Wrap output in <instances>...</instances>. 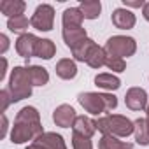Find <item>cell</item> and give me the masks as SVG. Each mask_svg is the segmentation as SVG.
<instances>
[{
    "label": "cell",
    "instance_id": "cell-28",
    "mask_svg": "<svg viewBox=\"0 0 149 149\" xmlns=\"http://www.w3.org/2000/svg\"><path fill=\"white\" fill-rule=\"evenodd\" d=\"M11 104H13V97H11L9 90H2V91H0V112L4 114Z\"/></svg>",
    "mask_w": 149,
    "mask_h": 149
},
{
    "label": "cell",
    "instance_id": "cell-9",
    "mask_svg": "<svg viewBox=\"0 0 149 149\" xmlns=\"http://www.w3.org/2000/svg\"><path fill=\"white\" fill-rule=\"evenodd\" d=\"M76 119H77L76 111H74L72 105H67V104L58 105V107L54 109V112H53V121L56 123V126H61V128H70V126H74Z\"/></svg>",
    "mask_w": 149,
    "mask_h": 149
},
{
    "label": "cell",
    "instance_id": "cell-19",
    "mask_svg": "<svg viewBox=\"0 0 149 149\" xmlns=\"http://www.w3.org/2000/svg\"><path fill=\"white\" fill-rule=\"evenodd\" d=\"M28 70V76H30V81L33 86H44L47 84L49 81V74L44 67H39V65H28L26 67Z\"/></svg>",
    "mask_w": 149,
    "mask_h": 149
},
{
    "label": "cell",
    "instance_id": "cell-21",
    "mask_svg": "<svg viewBox=\"0 0 149 149\" xmlns=\"http://www.w3.org/2000/svg\"><path fill=\"white\" fill-rule=\"evenodd\" d=\"M79 11L83 13V18L84 19H97L100 16V11H102V4L98 0H83L81 6H79Z\"/></svg>",
    "mask_w": 149,
    "mask_h": 149
},
{
    "label": "cell",
    "instance_id": "cell-29",
    "mask_svg": "<svg viewBox=\"0 0 149 149\" xmlns=\"http://www.w3.org/2000/svg\"><path fill=\"white\" fill-rule=\"evenodd\" d=\"M123 4L126 7H144L146 2H142V0H123Z\"/></svg>",
    "mask_w": 149,
    "mask_h": 149
},
{
    "label": "cell",
    "instance_id": "cell-3",
    "mask_svg": "<svg viewBox=\"0 0 149 149\" xmlns=\"http://www.w3.org/2000/svg\"><path fill=\"white\" fill-rule=\"evenodd\" d=\"M97 130L102 132L104 135H112V137H128L133 133V121H130L126 116L121 114H107L102 116L95 121Z\"/></svg>",
    "mask_w": 149,
    "mask_h": 149
},
{
    "label": "cell",
    "instance_id": "cell-26",
    "mask_svg": "<svg viewBox=\"0 0 149 149\" xmlns=\"http://www.w3.org/2000/svg\"><path fill=\"white\" fill-rule=\"evenodd\" d=\"M105 67H107L109 70H112V72H125V68H126V61H125L123 58H118V56H111V54H107V58H105Z\"/></svg>",
    "mask_w": 149,
    "mask_h": 149
},
{
    "label": "cell",
    "instance_id": "cell-13",
    "mask_svg": "<svg viewBox=\"0 0 149 149\" xmlns=\"http://www.w3.org/2000/svg\"><path fill=\"white\" fill-rule=\"evenodd\" d=\"M54 70H56V76L61 77V79H65V81H70V79H74V77L77 76V65H76V61H72L70 58L60 60L56 63Z\"/></svg>",
    "mask_w": 149,
    "mask_h": 149
},
{
    "label": "cell",
    "instance_id": "cell-14",
    "mask_svg": "<svg viewBox=\"0 0 149 149\" xmlns=\"http://www.w3.org/2000/svg\"><path fill=\"white\" fill-rule=\"evenodd\" d=\"M72 130H74V133H79L83 137L91 139L93 133L97 132V125H95L93 119H90L86 116H77V119H76V123H74Z\"/></svg>",
    "mask_w": 149,
    "mask_h": 149
},
{
    "label": "cell",
    "instance_id": "cell-11",
    "mask_svg": "<svg viewBox=\"0 0 149 149\" xmlns=\"http://www.w3.org/2000/svg\"><path fill=\"white\" fill-rule=\"evenodd\" d=\"M111 19H112V25L116 28H119V30H130V28L135 26V21H137L135 14L132 11H128V9H123V7L114 9Z\"/></svg>",
    "mask_w": 149,
    "mask_h": 149
},
{
    "label": "cell",
    "instance_id": "cell-32",
    "mask_svg": "<svg viewBox=\"0 0 149 149\" xmlns=\"http://www.w3.org/2000/svg\"><path fill=\"white\" fill-rule=\"evenodd\" d=\"M142 16H144L146 21H149V2L144 4V7H142Z\"/></svg>",
    "mask_w": 149,
    "mask_h": 149
},
{
    "label": "cell",
    "instance_id": "cell-5",
    "mask_svg": "<svg viewBox=\"0 0 149 149\" xmlns=\"http://www.w3.org/2000/svg\"><path fill=\"white\" fill-rule=\"evenodd\" d=\"M104 49H105L107 54L118 56V58H123V60H125V56L128 58V56L135 54V51H137V42H135L133 37L114 35V37H111V39L105 42Z\"/></svg>",
    "mask_w": 149,
    "mask_h": 149
},
{
    "label": "cell",
    "instance_id": "cell-33",
    "mask_svg": "<svg viewBox=\"0 0 149 149\" xmlns=\"http://www.w3.org/2000/svg\"><path fill=\"white\" fill-rule=\"evenodd\" d=\"M146 112H147V116H146V121H147V125H149V105H147V109H146Z\"/></svg>",
    "mask_w": 149,
    "mask_h": 149
},
{
    "label": "cell",
    "instance_id": "cell-25",
    "mask_svg": "<svg viewBox=\"0 0 149 149\" xmlns=\"http://www.w3.org/2000/svg\"><path fill=\"white\" fill-rule=\"evenodd\" d=\"M95 46V40H91V39H84L81 44H77L74 49H70L72 51V54H74V58H76L77 61H86V56H88V53H90V49Z\"/></svg>",
    "mask_w": 149,
    "mask_h": 149
},
{
    "label": "cell",
    "instance_id": "cell-17",
    "mask_svg": "<svg viewBox=\"0 0 149 149\" xmlns=\"http://www.w3.org/2000/svg\"><path fill=\"white\" fill-rule=\"evenodd\" d=\"M133 135L137 144L140 146H149V125L146 121V118H139L133 121Z\"/></svg>",
    "mask_w": 149,
    "mask_h": 149
},
{
    "label": "cell",
    "instance_id": "cell-30",
    "mask_svg": "<svg viewBox=\"0 0 149 149\" xmlns=\"http://www.w3.org/2000/svg\"><path fill=\"white\" fill-rule=\"evenodd\" d=\"M0 42H2V46H0V54H4L6 51H7V47H9V39H7V35H0Z\"/></svg>",
    "mask_w": 149,
    "mask_h": 149
},
{
    "label": "cell",
    "instance_id": "cell-1",
    "mask_svg": "<svg viewBox=\"0 0 149 149\" xmlns=\"http://www.w3.org/2000/svg\"><path fill=\"white\" fill-rule=\"evenodd\" d=\"M44 133L40 114L35 107H23L14 119V126L11 132V142L14 144H25L28 140H35Z\"/></svg>",
    "mask_w": 149,
    "mask_h": 149
},
{
    "label": "cell",
    "instance_id": "cell-4",
    "mask_svg": "<svg viewBox=\"0 0 149 149\" xmlns=\"http://www.w3.org/2000/svg\"><path fill=\"white\" fill-rule=\"evenodd\" d=\"M32 81L28 76L26 67H14L9 77V93L13 97V104L25 100L28 97H32Z\"/></svg>",
    "mask_w": 149,
    "mask_h": 149
},
{
    "label": "cell",
    "instance_id": "cell-15",
    "mask_svg": "<svg viewBox=\"0 0 149 149\" xmlns=\"http://www.w3.org/2000/svg\"><path fill=\"white\" fill-rule=\"evenodd\" d=\"M83 19L84 18H83V13L79 11V7H68L63 11V16H61L63 28H79Z\"/></svg>",
    "mask_w": 149,
    "mask_h": 149
},
{
    "label": "cell",
    "instance_id": "cell-7",
    "mask_svg": "<svg viewBox=\"0 0 149 149\" xmlns=\"http://www.w3.org/2000/svg\"><path fill=\"white\" fill-rule=\"evenodd\" d=\"M26 149H67V144L61 135L54 132H44L32 144H28Z\"/></svg>",
    "mask_w": 149,
    "mask_h": 149
},
{
    "label": "cell",
    "instance_id": "cell-18",
    "mask_svg": "<svg viewBox=\"0 0 149 149\" xmlns=\"http://www.w3.org/2000/svg\"><path fill=\"white\" fill-rule=\"evenodd\" d=\"M105 58H107L105 49H104V47H100L98 44H95V46L90 49L88 56H86V63H88L91 68H100V67H104V65H105Z\"/></svg>",
    "mask_w": 149,
    "mask_h": 149
},
{
    "label": "cell",
    "instance_id": "cell-24",
    "mask_svg": "<svg viewBox=\"0 0 149 149\" xmlns=\"http://www.w3.org/2000/svg\"><path fill=\"white\" fill-rule=\"evenodd\" d=\"M28 25H32V23L28 21V18H26L25 14L7 19V28H9L11 32H14V33H21V35L26 33L25 30H28Z\"/></svg>",
    "mask_w": 149,
    "mask_h": 149
},
{
    "label": "cell",
    "instance_id": "cell-8",
    "mask_svg": "<svg viewBox=\"0 0 149 149\" xmlns=\"http://www.w3.org/2000/svg\"><path fill=\"white\" fill-rule=\"evenodd\" d=\"M125 104L130 111H144L147 109V93L142 88H130L125 95Z\"/></svg>",
    "mask_w": 149,
    "mask_h": 149
},
{
    "label": "cell",
    "instance_id": "cell-12",
    "mask_svg": "<svg viewBox=\"0 0 149 149\" xmlns=\"http://www.w3.org/2000/svg\"><path fill=\"white\" fill-rule=\"evenodd\" d=\"M61 37H63L65 44H67L70 49H74L77 44H81L84 39H88L86 30H84L83 26H79V28H63Z\"/></svg>",
    "mask_w": 149,
    "mask_h": 149
},
{
    "label": "cell",
    "instance_id": "cell-20",
    "mask_svg": "<svg viewBox=\"0 0 149 149\" xmlns=\"http://www.w3.org/2000/svg\"><path fill=\"white\" fill-rule=\"evenodd\" d=\"M95 84H97L98 88H102V90L114 91V90H118V88L121 86V81H119V77L112 76V74L104 72V74H98V76L95 77Z\"/></svg>",
    "mask_w": 149,
    "mask_h": 149
},
{
    "label": "cell",
    "instance_id": "cell-2",
    "mask_svg": "<svg viewBox=\"0 0 149 149\" xmlns=\"http://www.w3.org/2000/svg\"><path fill=\"white\" fill-rule=\"evenodd\" d=\"M77 102L83 105V109L86 112H90L93 116H98L107 111H114L118 107V98L111 93H93V91L79 93Z\"/></svg>",
    "mask_w": 149,
    "mask_h": 149
},
{
    "label": "cell",
    "instance_id": "cell-6",
    "mask_svg": "<svg viewBox=\"0 0 149 149\" xmlns=\"http://www.w3.org/2000/svg\"><path fill=\"white\" fill-rule=\"evenodd\" d=\"M32 26L39 32H49L54 25V9L49 4H42L35 9L32 19H30Z\"/></svg>",
    "mask_w": 149,
    "mask_h": 149
},
{
    "label": "cell",
    "instance_id": "cell-27",
    "mask_svg": "<svg viewBox=\"0 0 149 149\" xmlns=\"http://www.w3.org/2000/svg\"><path fill=\"white\" fill-rule=\"evenodd\" d=\"M72 147L74 149H93V144L88 137H83L79 133H72Z\"/></svg>",
    "mask_w": 149,
    "mask_h": 149
},
{
    "label": "cell",
    "instance_id": "cell-31",
    "mask_svg": "<svg viewBox=\"0 0 149 149\" xmlns=\"http://www.w3.org/2000/svg\"><path fill=\"white\" fill-rule=\"evenodd\" d=\"M6 133H7V118L6 114H2V133H0V139H4Z\"/></svg>",
    "mask_w": 149,
    "mask_h": 149
},
{
    "label": "cell",
    "instance_id": "cell-10",
    "mask_svg": "<svg viewBox=\"0 0 149 149\" xmlns=\"http://www.w3.org/2000/svg\"><path fill=\"white\" fill-rule=\"evenodd\" d=\"M37 42H39V37H35L33 33H23V35H19L18 37V40H16V51H18V54L19 56H23V58H32V56H35V47H37Z\"/></svg>",
    "mask_w": 149,
    "mask_h": 149
},
{
    "label": "cell",
    "instance_id": "cell-22",
    "mask_svg": "<svg viewBox=\"0 0 149 149\" xmlns=\"http://www.w3.org/2000/svg\"><path fill=\"white\" fill-rule=\"evenodd\" d=\"M56 54V46L49 39H39L37 47H35V56L42 60H51Z\"/></svg>",
    "mask_w": 149,
    "mask_h": 149
},
{
    "label": "cell",
    "instance_id": "cell-16",
    "mask_svg": "<svg viewBox=\"0 0 149 149\" xmlns=\"http://www.w3.org/2000/svg\"><path fill=\"white\" fill-rule=\"evenodd\" d=\"M25 9H26V4L21 2V0H4V2H0V13L6 14L7 18L21 16Z\"/></svg>",
    "mask_w": 149,
    "mask_h": 149
},
{
    "label": "cell",
    "instance_id": "cell-23",
    "mask_svg": "<svg viewBox=\"0 0 149 149\" xmlns=\"http://www.w3.org/2000/svg\"><path fill=\"white\" fill-rule=\"evenodd\" d=\"M98 149H133V144L123 142L112 135H102V139L98 140Z\"/></svg>",
    "mask_w": 149,
    "mask_h": 149
}]
</instances>
